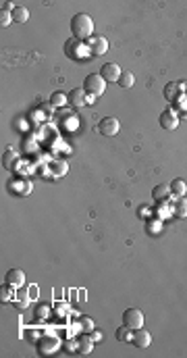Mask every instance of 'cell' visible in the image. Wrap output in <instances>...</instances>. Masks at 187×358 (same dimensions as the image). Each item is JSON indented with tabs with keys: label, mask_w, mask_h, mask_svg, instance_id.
<instances>
[{
	"label": "cell",
	"mask_w": 187,
	"mask_h": 358,
	"mask_svg": "<svg viewBox=\"0 0 187 358\" xmlns=\"http://www.w3.org/2000/svg\"><path fill=\"white\" fill-rule=\"evenodd\" d=\"M71 34L75 40H89L94 36V21L87 13H75L71 17Z\"/></svg>",
	"instance_id": "obj_1"
},
{
	"label": "cell",
	"mask_w": 187,
	"mask_h": 358,
	"mask_svg": "<svg viewBox=\"0 0 187 358\" xmlns=\"http://www.w3.org/2000/svg\"><path fill=\"white\" fill-rule=\"evenodd\" d=\"M83 90H85V94L98 98V96L104 94V90H106V79L100 73H91V75H87L83 79Z\"/></svg>",
	"instance_id": "obj_2"
},
{
	"label": "cell",
	"mask_w": 187,
	"mask_h": 358,
	"mask_svg": "<svg viewBox=\"0 0 187 358\" xmlns=\"http://www.w3.org/2000/svg\"><path fill=\"white\" fill-rule=\"evenodd\" d=\"M123 325L129 327L131 331L144 327V312L139 310V308H127L123 312Z\"/></svg>",
	"instance_id": "obj_3"
},
{
	"label": "cell",
	"mask_w": 187,
	"mask_h": 358,
	"mask_svg": "<svg viewBox=\"0 0 187 358\" xmlns=\"http://www.w3.org/2000/svg\"><path fill=\"white\" fill-rule=\"evenodd\" d=\"M85 46H87V52L91 56H102L108 50V40L104 36H91Z\"/></svg>",
	"instance_id": "obj_4"
},
{
	"label": "cell",
	"mask_w": 187,
	"mask_h": 358,
	"mask_svg": "<svg viewBox=\"0 0 187 358\" xmlns=\"http://www.w3.org/2000/svg\"><path fill=\"white\" fill-rule=\"evenodd\" d=\"M121 129V123L116 117H104L100 123H98V131L102 133V136H116Z\"/></svg>",
	"instance_id": "obj_5"
},
{
	"label": "cell",
	"mask_w": 187,
	"mask_h": 358,
	"mask_svg": "<svg viewBox=\"0 0 187 358\" xmlns=\"http://www.w3.org/2000/svg\"><path fill=\"white\" fill-rule=\"evenodd\" d=\"M87 50V46H83L81 44V40H71L69 38L67 42H65V54L69 56V58H81V54Z\"/></svg>",
	"instance_id": "obj_6"
},
{
	"label": "cell",
	"mask_w": 187,
	"mask_h": 358,
	"mask_svg": "<svg viewBox=\"0 0 187 358\" xmlns=\"http://www.w3.org/2000/svg\"><path fill=\"white\" fill-rule=\"evenodd\" d=\"M121 67L116 65V63H106L104 67H102V71H100V75L106 79V83L110 81V83H119V79H121Z\"/></svg>",
	"instance_id": "obj_7"
},
{
	"label": "cell",
	"mask_w": 187,
	"mask_h": 358,
	"mask_svg": "<svg viewBox=\"0 0 187 358\" xmlns=\"http://www.w3.org/2000/svg\"><path fill=\"white\" fill-rule=\"evenodd\" d=\"M160 127H162V129H169V131L177 129V127H179V115H177V110H173V108L169 106L165 113L160 115Z\"/></svg>",
	"instance_id": "obj_8"
},
{
	"label": "cell",
	"mask_w": 187,
	"mask_h": 358,
	"mask_svg": "<svg viewBox=\"0 0 187 358\" xmlns=\"http://www.w3.org/2000/svg\"><path fill=\"white\" fill-rule=\"evenodd\" d=\"M60 342L54 338V335H42V338L38 340V350L42 354H52L54 350H58Z\"/></svg>",
	"instance_id": "obj_9"
},
{
	"label": "cell",
	"mask_w": 187,
	"mask_h": 358,
	"mask_svg": "<svg viewBox=\"0 0 187 358\" xmlns=\"http://www.w3.org/2000/svg\"><path fill=\"white\" fill-rule=\"evenodd\" d=\"M67 100H69V104H71V106L79 108V106H85V104H87V94H85L83 87H73L71 92L67 94Z\"/></svg>",
	"instance_id": "obj_10"
},
{
	"label": "cell",
	"mask_w": 187,
	"mask_h": 358,
	"mask_svg": "<svg viewBox=\"0 0 187 358\" xmlns=\"http://www.w3.org/2000/svg\"><path fill=\"white\" fill-rule=\"evenodd\" d=\"M131 344L137 346V348H148L152 344V335L150 331H146L144 327H139L133 331V338H131Z\"/></svg>",
	"instance_id": "obj_11"
},
{
	"label": "cell",
	"mask_w": 187,
	"mask_h": 358,
	"mask_svg": "<svg viewBox=\"0 0 187 358\" xmlns=\"http://www.w3.org/2000/svg\"><path fill=\"white\" fill-rule=\"evenodd\" d=\"M183 81H171V83H167L165 85V98L169 100V102H173V100H177L181 94H183Z\"/></svg>",
	"instance_id": "obj_12"
},
{
	"label": "cell",
	"mask_w": 187,
	"mask_h": 358,
	"mask_svg": "<svg viewBox=\"0 0 187 358\" xmlns=\"http://www.w3.org/2000/svg\"><path fill=\"white\" fill-rule=\"evenodd\" d=\"M7 283H11L13 287H23L25 285V273L21 268H11L7 273Z\"/></svg>",
	"instance_id": "obj_13"
},
{
	"label": "cell",
	"mask_w": 187,
	"mask_h": 358,
	"mask_svg": "<svg viewBox=\"0 0 187 358\" xmlns=\"http://www.w3.org/2000/svg\"><path fill=\"white\" fill-rule=\"evenodd\" d=\"M75 342H77V352L79 354H89L94 350V340H91L89 333H81Z\"/></svg>",
	"instance_id": "obj_14"
},
{
	"label": "cell",
	"mask_w": 187,
	"mask_h": 358,
	"mask_svg": "<svg viewBox=\"0 0 187 358\" xmlns=\"http://www.w3.org/2000/svg\"><path fill=\"white\" fill-rule=\"evenodd\" d=\"M152 196L156 202H165V200L171 196V186L169 184H158L154 190H152Z\"/></svg>",
	"instance_id": "obj_15"
},
{
	"label": "cell",
	"mask_w": 187,
	"mask_h": 358,
	"mask_svg": "<svg viewBox=\"0 0 187 358\" xmlns=\"http://www.w3.org/2000/svg\"><path fill=\"white\" fill-rule=\"evenodd\" d=\"M173 215L179 219H187V198H175V204H173Z\"/></svg>",
	"instance_id": "obj_16"
},
{
	"label": "cell",
	"mask_w": 187,
	"mask_h": 358,
	"mask_svg": "<svg viewBox=\"0 0 187 358\" xmlns=\"http://www.w3.org/2000/svg\"><path fill=\"white\" fill-rule=\"evenodd\" d=\"M171 194L175 196V198H181V196H185L187 194V184L183 182V179H173L171 182Z\"/></svg>",
	"instance_id": "obj_17"
},
{
	"label": "cell",
	"mask_w": 187,
	"mask_h": 358,
	"mask_svg": "<svg viewBox=\"0 0 187 358\" xmlns=\"http://www.w3.org/2000/svg\"><path fill=\"white\" fill-rule=\"evenodd\" d=\"M114 338L116 340H119V342H125V344H131V338H133V331L129 329V327H119V329H116L114 331Z\"/></svg>",
	"instance_id": "obj_18"
},
{
	"label": "cell",
	"mask_w": 187,
	"mask_h": 358,
	"mask_svg": "<svg viewBox=\"0 0 187 358\" xmlns=\"http://www.w3.org/2000/svg\"><path fill=\"white\" fill-rule=\"evenodd\" d=\"M27 19H29L27 7H17V9L13 11V21H15V23H25Z\"/></svg>",
	"instance_id": "obj_19"
},
{
	"label": "cell",
	"mask_w": 187,
	"mask_h": 358,
	"mask_svg": "<svg viewBox=\"0 0 187 358\" xmlns=\"http://www.w3.org/2000/svg\"><path fill=\"white\" fill-rule=\"evenodd\" d=\"M50 173H52L54 177L65 175V173H67V163H65V161H54V163H50Z\"/></svg>",
	"instance_id": "obj_20"
},
{
	"label": "cell",
	"mask_w": 187,
	"mask_h": 358,
	"mask_svg": "<svg viewBox=\"0 0 187 358\" xmlns=\"http://www.w3.org/2000/svg\"><path fill=\"white\" fill-rule=\"evenodd\" d=\"M135 83V77H133V73H129V71H123L121 73V79H119V85L121 87H131Z\"/></svg>",
	"instance_id": "obj_21"
},
{
	"label": "cell",
	"mask_w": 187,
	"mask_h": 358,
	"mask_svg": "<svg viewBox=\"0 0 187 358\" xmlns=\"http://www.w3.org/2000/svg\"><path fill=\"white\" fill-rule=\"evenodd\" d=\"M69 100H67V94H63V92H54L52 96H50V104L52 106H65Z\"/></svg>",
	"instance_id": "obj_22"
},
{
	"label": "cell",
	"mask_w": 187,
	"mask_h": 358,
	"mask_svg": "<svg viewBox=\"0 0 187 358\" xmlns=\"http://www.w3.org/2000/svg\"><path fill=\"white\" fill-rule=\"evenodd\" d=\"M79 329H81V333H91L96 327H94V321H91V319L81 317V319H79Z\"/></svg>",
	"instance_id": "obj_23"
},
{
	"label": "cell",
	"mask_w": 187,
	"mask_h": 358,
	"mask_svg": "<svg viewBox=\"0 0 187 358\" xmlns=\"http://www.w3.org/2000/svg\"><path fill=\"white\" fill-rule=\"evenodd\" d=\"M0 300H3V302L13 300V285H11V283H7V285L0 287Z\"/></svg>",
	"instance_id": "obj_24"
},
{
	"label": "cell",
	"mask_w": 187,
	"mask_h": 358,
	"mask_svg": "<svg viewBox=\"0 0 187 358\" xmlns=\"http://www.w3.org/2000/svg\"><path fill=\"white\" fill-rule=\"evenodd\" d=\"M15 161H17V152H15V150H7V152L3 154V165H5V167H13Z\"/></svg>",
	"instance_id": "obj_25"
},
{
	"label": "cell",
	"mask_w": 187,
	"mask_h": 358,
	"mask_svg": "<svg viewBox=\"0 0 187 358\" xmlns=\"http://www.w3.org/2000/svg\"><path fill=\"white\" fill-rule=\"evenodd\" d=\"M156 211H158V219H165V217H169V215H171V211H173V208H171V206H167V200H165V202H160V204H158V208H156Z\"/></svg>",
	"instance_id": "obj_26"
},
{
	"label": "cell",
	"mask_w": 187,
	"mask_h": 358,
	"mask_svg": "<svg viewBox=\"0 0 187 358\" xmlns=\"http://www.w3.org/2000/svg\"><path fill=\"white\" fill-rule=\"evenodd\" d=\"M40 338H42V333H40V331H36L34 327L27 329V333H25V340H27V342H36V344H38Z\"/></svg>",
	"instance_id": "obj_27"
},
{
	"label": "cell",
	"mask_w": 187,
	"mask_h": 358,
	"mask_svg": "<svg viewBox=\"0 0 187 358\" xmlns=\"http://www.w3.org/2000/svg\"><path fill=\"white\" fill-rule=\"evenodd\" d=\"M11 21H13V13H9V11H3V13H0V25H3V27H7V25L11 23Z\"/></svg>",
	"instance_id": "obj_28"
},
{
	"label": "cell",
	"mask_w": 187,
	"mask_h": 358,
	"mask_svg": "<svg viewBox=\"0 0 187 358\" xmlns=\"http://www.w3.org/2000/svg\"><path fill=\"white\" fill-rule=\"evenodd\" d=\"M50 310H52V308H50L48 304H42V306H40V308L36 310V315H38L40 319H46V317H48V315H50Z\"/></svg>",
	"instance_id": "obj_29"
},
{
	"label": "cell",
	"mask_w": 187,
	"mask_h": 358,
	"mask_svg": "<svg viewBox=\"0 0 187 358\" xmlns=\"http://www.w3.org/2000/svg\"><path fill=\"white\" fill-rule=\"evenodd\" d=\"M148 231H150V233H158V231H160V219L148 221Z\"/></svg>",
	"instance_id": "obj_30"
},
{
	"label": "cell",
	"mask_w": 187,
	"mask_h": 358,
	"mask_svg": "<svg viewBox=\"0 0 187 358\" xmlns=\"http://www.w3.org/2000/svg\"><path fill=\"white\" fill-rule=\"evenodd\" d=\"M89 335H91V340H94V342H100V340H102V333H100L98 329H94Z\"/></svg>",
	"instance_id": "obj_31"
},
{
	"label": "cell",
	"mask_w": 187,
	"mask_h": 358,
	"mask_svg": "<svg viewBox=\"0 0 187 358\" xmlns=\"http://www.w3.org/2000/svg\"><path fill=\"white\" fill-rule=\"evenodd\" d=\"M179 121H187V110H183V113H179Z\"/></svg>",
	"instance_id": "obj_32"
},
{
	"label": "cell",
	"mask_w": 187,
	"mask_h": 358,
	"mask_svg": "<svg viewBox=\"0 0 187 358\" xmlns=\"http://www.w3.org/2000/svg\"><path fill=\"white\" fill-rule=\"evenodd\" d=\"M183 96H187V83L183 85Z\"/></svg>",
	"instance_id": "obj_33"
}]
</instances>
